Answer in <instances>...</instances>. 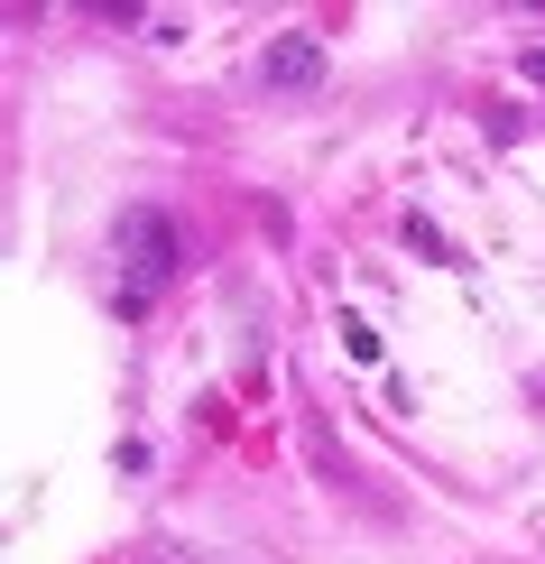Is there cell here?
Masks as SVG:
<instances>
[{
  "mask_svg": "<svg viewBox=\"0 0 545 564\" xmlns=\"http://www.w3.org/2000/svg\"><path fill=\"white\" fill-rule=\"evenodd\" d=\"M517 65H527V84H545V46H527V56H517Z\"/></svg>",
  "mask_w": 545,
  "mask_h": 564,
  "instance_id": "277c9868",
  "label": "cell"
},
{
  "mask_svg": "<svg viewBox=\"0 0 545 564\" xmlns=\"http://www.w3.org/2000/svg\"><path fill=\"white\" fill-rule=\"evenodd\" d=\"M259 75H269L277 93H305V84H324V37H315V29H287V37H269Z\"/></svg>",
  "mask_w": 545,
  "mask_h": 564,
  "instance_id": "7a4b0ae2",
  "label": "cell"
},
{
  "mask_svg": "<svg viewBox=\"0 0 545 564\" xmlns=\"http://www.w3.org/2000/svg\"><path fill=\"white\" fill-rule=\"evenodd\" d=\"M342 351H351V361H379V334H370L361 315H342Z\"/></svg>",
  "mask_w": 545,
  "mask_h": 564,
  "instance_id": "3957f363",
  "label": "cell"
},
{
  "mask_svg": "<svg viewBox=\"0 0 545 564\" xmlns=\"http://www.w3.org/2000/svg\"><path fill=\"white\" fill-rule=\"evenodd\" d=\"M176 269H185L176 223L157 214V204H130V214L111 223V305H121V315H149V305L176 288Z\"/></svg>",
  "mask_w": 545,
  "mask_h": 564,
  "instance_id": "6da1fadb",
  "label": "cell"
}]
</instances>
